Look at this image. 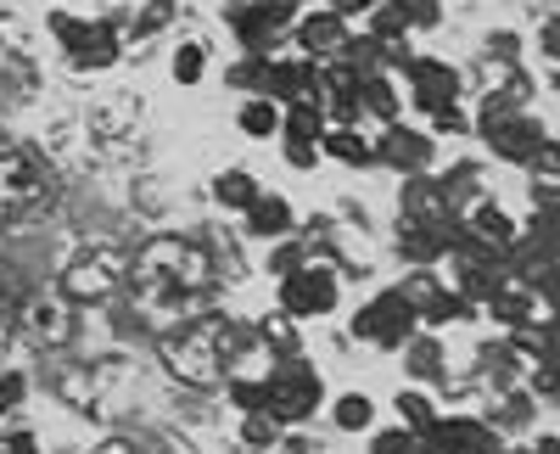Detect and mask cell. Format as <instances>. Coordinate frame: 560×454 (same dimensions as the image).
<instances>
[{
	"instance_id": "6da1fadb",
	"label": "cell",
	"mask_w": 560,
	"mask_h": 454,
	"mask_svg": "<svg viewBox=\"0 0 560 454\" xmlns=\"http://www.w3.org/2000/svg\"><path fill=\"white\" fill-rule=\"evenodd\" d=\"M325 404V387L314 376V365L298 353V359H280V365L264 376V416L275 427H287V421H308L314 410Z\"/></svg>"
},
{
	"instance_id": "7a4b0ae2",
	"label": "cell",
	"mask_w": 560,
	"mask_h": 454,
	"mask_svg": "<svg viewBox=\"0 0 560 454\" xmlns=\"http://www.w3.org/2000/svg\"><path fill=\"white\" fill-rule=\"evenodd\" d=\"M135 281L158 287V292H191V287H208V258L185 242H158V247L140 253Z\"/></svg>"
},
{
	"instance_id": "3957f363",
	"label": "cell",
	"mask_w": 560,
	"mask_h": 454,
	"mask_svg": "<svg viewBox=\"0 0 560 454\" xmlns=\"http://www.w3.org/2000/svg\"><path fill=\"white\" fill-rule=\"evenodd\" d=\"M415 331H420V321H415L409 292L370 298V303L359 309V321H353V337H359V342H376V348H404Z\"/></svg>"
},
{
	"instance_id": "277c9868",
	"label": "cell",
	"mask_w": 560,
	"mask_h": 454,
	"mask_svg": "<svg viewBox=\"0 0 560 454\" xmlns=\"http://www.w3.org/2000/svg\"><path fill=\"white\" fill-rule=\"evenodd\" d=\"M45 197H51V186H45V168L23 152H0V224H18L23 213H34Z\"/></svg>"
},
{
	"instance_id": "5b68a950",
	"label": "cell",
	"mask_w": 560,
	"mask_h": 454,
	"mask_svg": "<svg viewBox=\"0 0 560 454\" xmlns=\"http://www.w3.org/2000/svg\"><path fill=\"white\" fill-rule=\"evenodd\" d=\"M230 28L242 34V45L253 57H280L275 45L292 28V7L287 0H242V7H230Z\"/></svg>"
},
{
	"instance_id": "8992f818",
	"label": "cell",
	"mask_w": 560,
	"mask_h": 454,
	"mask_svg": "<svg viewBox=\"0 0 560 454\" xmlns=\"http://www.w3.org/2000/svg\"><path fill=\"white\" fill-rule=\"evenodd\" d=\"M51 34L68 45V57H73L79 68H113V57H118V34H113V23L73 18V12H51Z\"/></svg>"
},
{
	"instance_id": "52a82bcc",
	"label": "cell",
	"mask_w": 560,
	"mask_h": 454,
	"mask_svg": "<svg viewBox=\"0 0 560 454\" xmlns=\"http://www.w3.org/2000/svg\"><path fill=\"white\" fill-rule=\"evenodd\" d=\"M337 298H342L337 269H292V276L280 281V309H287L292 321H314V314H331Z\"/></svg>"
},
{
	"instance_id": "ba28073f",
	"label": "cell",
	"mask_w": 560,
	"mask_h": 454,
	"mask_svg": "<svg viewBox=\"0 0 560 454\" xmlns=\"http://www.w3.org/2000/svg\"><path fill=\"white\" fill-rule=\"evenodd\" d=\"M420 454H499V438L488 421L471 416H438L427 432H420Z\"/></svg>"
},
{
	"instance_id": "9c48e42d",
	"label": "cell",
	"mask_w": 560,
	"mask_h": 454,
	"mask_svg": "<svg viewBox=\"0 0 560 454\" xmlns=\"http://www.w3.org/2000/svg\"><path fill=\"white\" fill-rule=\"evenodd\" d=\"M482 141H488V152H493L499 163L527 168L533 152L549 141V129H544L538 118H527V113H510V118H499V124H482Z\"/></svg>"
},
{
	"instance_id": "30bf717a",
	"label": "cell",
	"mask_w": 560,
	"mask_h": 454,
	"mask_svg": "<svg viewBox=\"0 0 560 454\" xmlns=\"http://www.w3.org/2000/svg\"><path fill=\"white\" fill-rule=\"evenodd\" d=\"M510 281V269H504V253H493V247H477V242H459V281H454V292L465 298V303H488L499 287Z\"/></svg>"
},
{
	"instance_id": "8fae6325",
	"label": "cell",
	"mask_w": 560,
	"mask_h": 454,
	"mask_svg": "<svg viewBox=\"0 0 560 454\" xmlns=\"http://www.w3.org/2000/svg\"><path fill=\"white\" fill-rule=\"evenodd\" d=\"M370 158H376L382 168H398V174H427L432 135L409 129V124H382V141H370Z\"/></svg>"
},
{
	"instance_id": "7c38bea8",
	"label": "cell",
	"mask_w": 560,
	"mask_h": 454,
	"mask_svg": "<svg viewBox=\"0 0 560 454\" xmlns=\"http://www.w3.org/2000/svg\"><path fill=\"white\" fill-rule=\"evenodd\" d=\"M409 84H415V107L427 118L459 107V73L438 57H409Z\"/></svg>"
},
{
	"instance_id": "4fadbf2b",
	"label": "cell",
	"mask_w": 560,
	"mask_h": 454,
	"mask_svg": "<svg viewBox=\"0 0 560 454\" xmlns=\"http://www.w3.org/2000/svg\"><path fill=\"white\" fill-rule=\"evenodd\" d=\"M168 365H174L179 382H202L208 387V382L224 376V342H213L202 331H185V337L168 342Z\"/></svg>"
},
{
	"instance_id": "5bb4252c",
	"label": "cell",
	"mask_w": 560,
	"mask_h": 454,
	"mask_svg": "<svg viewBox=\"0 0 560 454\" xmlns=\"http://www.w3.org/2000/svg\"><path fill=\"white\" fill-rule=\"evenodd\" d=\"M292 34H298V51H303L308 62H331V57L342 51V39H348V23H342L337 12H303V18L292 23Z\"/></svg>"
},
{
	"instance_id": "9a60e30c",
	"label": "cell",
	"mask_w": 560,
	"mask_h": 454,
	"mask_svg": "<svg viewBox=\"0 0 560 454\" xmlns=\"http://www.w3.org/2000/svg\"><path fill=\"white\" fill-rule=\"evenodd\" d=\"M113 287H118V276H113L107 258H79V264L62 269V298L68 303H102V298H113Z\"/></svg>"
},
{
	"instance_id": "2e32d148",
	"label": "cell",
	"mask_w": 560,
	"mask_h": 454,
	"mask_svg": "<svg viewBox=\"0 0 560 454\" xmlns=\"http://www.w3.org/2000/svg\"><path fill=\"white\" fill-rule=\"evenodd\" d=\"M404 219L409 224H454V208L443 197V186L432 174H409V186H404Z\"/></svg>"
},
{
	"instance_id": "e0dca14e",
	"label": "cell",
	"mask_w": 560,
	"mask_h": 454,
	"mask_svg": "<svg viewBox=\"0 0 560 454\" xmlns=\"http://www.w3.org/2000/svg\"><path fill=\"white\" fill-rule=\"evenodd\" d=\"M409 303H415V321H420V326L471 321V303H465L459 292H448V287H438V281H420V287L409 292Z\"/></svg>"
},
{
	"instance_id": "ac0fdd59",
	"label": "cell",
	"mask_w": 560,
	"mask_h": 454,
	"mask_svg": "<svg viewBox=\"0 0 560 454\" xmlns=\"http://www.w3.org/2000/svg\"><path fill=\"white\" fill-rule=\"evenodd\" d=\"M488 314H493L499 326H510V331H522V326H538V321H544L538 292H533V287H522V281H504V287L488 298Z\"/></svg>"
},
{
	"instance_id": "d6986e66",
	"label": "cell",
	"mask_w": 560,
	"mask_h": 454,
	"mask_svg": "<svg viewBox=\"0 0 560 454\" xmlns=\"http://www.w3.org/2000/svg\"><path fill=\"white\" fill-rule=\"evenodd\" d=\"M471 242H477V247H493V253H516V247H522V231H516V219H510L504 208L482 202V208L471 213Z\"/></svg>"
},
{
	"instance_id": "ffe728a7",
	"label": "cell",
	"mask_w": 560,
	"mask_h": 454,
	"mask_svg": "<svg viewBox=\"0 0 560 454\" xmlns=\"http://www.w3.org/2000/svg\"><path fill=\"white\" fill-rule=\"evenodd\" d=\"M443 365H448V353H443V342H438L432 331H415V337L404 342V371H409L415 387H432V382L443 376Z\"/></svg>"
},
{
	"instance_id": "44dd1931",
	"label": "cell",
	"mask_w": 560,
	"mask_h": 454,
	"mask_svg": "<svg viewBox=\"0 0 560 454\" xmlns=\"http://www.w3.org/2000/svg\"><path fill=\"white\" fill-rule=\"evenodd\" d=\"M242 219H247V236H258V242H280V236H292V202H287V197H269V191H264Z\"/></svg>"
},
{
	"instance_id": "7402d4cb",
	"label": "cell",
	"mask_w": 560,
	"mask_h": 454,
	"mask_svg": "<svg viewBox=\"0 0 560 454\" xmlns=\"http://www.w3.org/2000/svg\"><path fill=\"white\" fill-rule=\"evenodd\" d=\"M258 197H264V186H258V174H247V168H224L213 179V202L230 208V213H247Z\"/></svg>"
},
{
	"instance_id": "603a6c76",
	"label": "cell",
	"mask_w": 560,
	"mask_h": 454,
	"mask_svg": "<svg viewBox=\"0 0 560 454\" xmlns=\"http://www.w3.org/2000/svg\"><path fill=\"white\" fill-rule=\"evenodd\" d=\"M319 158H337V163H348V168H370L376 158H370V141L359 129H337V124H325V135H319Z\"/></svg>"
},
{
	"instance_id": "cb8c5ba5",
	"label": "cell",
	"mask_w": 560,
	"mask_h": 454,
	"mask_svg": "<svg viewBox=\"0 0 560 454\" xmlns=\"http://www.w3.org/2000/svg\"><path fill=\"white\" fill-rule=\"evenodd\" d=\"M280 135H287V141H308V147H319L325 113H319L314 102H287V107H280Z\"/></svg>"
},
{
	"instance_id": "d4e9b609",
	"label": "cell",
	"mask_w": 560,
	"mask_h": 454,
	"mask_svg": "<svg viewBox=\"0 0 560 454\" xmlns=\"http://www.w3.org/2000/svg\"><path fill=\"white\" fill-rule=\"evenodd\" d=\"M359 113L382 118V124H398V90H393L387 73H364V84H359Z\"/></svg>"
},
{
	"instance_id": "484cf974",
	"label": "cell",
	"mask_w": 560,
	"mask_h": 454,
	"mask_svg": "<svg viewBox=\"0 0 560 454\" xmlns=\"http://www.w3.org/2000/svg\"><path fill=\"white\" fill-rule=\"evenodd\" d=\"M236 124H242V135H253V141H269V135H280V107L264 102V96H247Z\"/></svg>"
},
{
	"instance_id": "4316f807",
	"label": "cell",
	"mask_w": 560,
	"mask_h": 454,
	"mask_svg": "<svg viewBox=\"0 0 560 454\" xmlns=\"http://www.w3.org/2000/svg\"><path fill=\"white\" fill-rule=\"evenodd\" d=\"M275 359H298V326L287 321V314H269V321H258V331H253Z\"/></svg>"
},
{
	"instance_id": "83f0119b",
	"label": "cell",
	"mask_w": 560,
	"mask_h": 454,
	"mask_svg": "<svg viewBox=\"0 0 560 454\" xmlns=\"http://www.w3.org/2000/svg\"><path fill=\"white\" fill-rule=\"evenodd\" d=\"M398 416H404V427L420 438V432H427V427L438 421V404H432V393H427V387H404V393H398Z\"/></svg>"
},
{
	"instance_id": "f1b7e54d",
	"label": "cell",
	"mask_w": 560,
	"mask_h": 454,
	"mask_svg": "<svg viewBox=\"0 0 560 454\" xmlns=\"http://www.w3.org/2000/svg\"><path fill=\"white\" fill-rule=\"evenodd\" d=\"M202 73H208V39L174 45V84H202Z\"/></svg>"
},
{
	"instance_id": "f546056e",
	"label": "cell",
	"mask_w": 560,
	"mask_h": 454,
	"mask_svg": "<svg viewBox=\"0 0 560 454\" xmlns=\"http://www.w3.org/2000/svg\"><path fill=\"white\" fill-rule=\"evenodd\" d=\"M331 416H337L342 432H370V427H376V404H370L364 393H342Z\"/></svg>"
},
{
	"instance_id": "4dcf8cb0",
	"label": "cell",
	"mask_w": 560,
	"mask_h": 454,
	"mask_svg": "<svg viewBox=\"0 0 560 454\" xmlns=\"http://www.w3.org/2000/svg\"><path fill=\"white\" fill-rule=\"evenodd\" d=\"M482 179H488V174H482L477 163H459L448 179H438V186H443V197H448V208H454V202H465V197H477Z\"/></svg>"
},
{
	"instance_id": "1f68e13d",
	"label": "cell",
	"mask_w": 560,
	"mask_h": 454,
	"mask_svg": "<svg viewBox=\"0 0 560 454\" xmlns=\"http://www.w3.org/2000/svg\"><path fill=\"white\" fill-rule=\"evenodd\" d=\"M404 28H438L443 23V0H393Z\"/></svg>"
},
{
	"instance_id": "d6a6232c",
	"label": "cell",
	"mask_w": 560,
	"mask_h": 454,
	"mask_svg": "<svg viewBox=\"0 0 560 454\" xmlns=\"http://www.w3.org/2000/svg\"><path fill=\"white\" fill-rule=\"evenodd\" d=\"M370 454H420V438L409 427H387V432L370 438Z\"/></svg>"
},
{
	"instance_id": "836d02e7",
	"label": "cell",
	"mask_w": 560,
	"mask_h": 454,
	"mask_svg": "<svg viewBox=\"0 0 560 454\" xmlns=\"http://www.w3.org/2000/svg\"><path fill=\"white\" fill-rule=\"evenodd\" d=\"M230 404H236L242 416H264V382L236 376V382H230Z\"/></svg>"
},
{
	"instance_id": "e575fe53",
	"label": "cell",
	"mask_w": 560,
	"mask_h": 454,
	"mask_svg": "<svg viewBox=\"0 0 560 454\" xmlns=\"http://www.w3.org/2000/svg\"><path fill=\"white\" fill-rule=\"evenodd\" d=\"M280 158H287V168H314V163H319V147H308V141H287V147H280Z\"/></svg>"
},
{
	"instance_id": "d590c367",
	"label": "cell",
	"mask_w": 560,
	"mask_h": 454,
	"mask_svg": "<svg viewBox=\"0 0 560 454\" xmlns=\"http://www.w3.org/2000/svg\"><path fill=\"white\" fill-rule=\"evenodd\" d=\"M23 371H0V410H12V404H23Z\"/></svg>"
},
{
	"instance_id": "8d00e7d4",
	"label": "cell",
	"mask_w": 560,
	"mask_h": 454,
	"mask_svg": "<svg viewBox=\"0 0 560 454\" xmlns=\"http://www.w3.org/2000/svg\"><path fill=\"white\" fill-rule=\"evenodd\" d=\"M242 432H247V443H269L275 438V421L269 416H242Z\"/></svg>"
},
{
	"instance_id": "74e56055",
	"label": "cell",
	"mask_w": 560,
	"mask_h": 454,
	"mask_svg": "<svg viewBox=\"0 0 560 454\" xmlns=\"http://www.w3.org/2000/svg\"><path fill=\"white\" fill-rule=\"evenodd\" d=\"M370 7H376V0H331V7H325V12H337V18L348 23V18H364Z\"/></svg>"
},
{
	"instance_id": "f35d334b",
	"label": "cell",
	"mask_w": 560,
	"mask_h": 454,
	"mask_svg": "<svg viewBox=\"0 0 560 454\" xmlns=\"http://www.w3.org/2000/svg\"><path fill=\"white\" fill-rule=\"evenodd\" d=\"M168 18H174V7H168V0H152V12H147V18H140V28H147V34H152V28H163Z\"/></svg>"
},
{
	"instance_id": "ab89813d",
	"label": "cell",
	"mask_w": 560,
	"mask_h": 454,
	"mask_svg": "<svg viewBox=\"0 0 560 454\" xmlns=\"http://www.w3.org/2000/svg\"><path fill=\"white\" fill-rule=\"evenodd\" d=\"M275 269H280V276H292V269H303V253L298 247H280L275 253Z\"/></svg>"
},
{
	"instance_id": "60d3db41",
	"label": "cell",
	"mask_w": 560,
	"mask_h": 454,
	"mask_svg": "<svg viewBox=\"0 0 560 454\" xmlns=\"http://www.w3.org/2000/svg\"><path fill=\"white\" fill-rule=\"evenodd\" d=\"M7 454H39V438L34 432H18V438H7Z\"/></svg>"
},
{
	"instance_id": "b9f144b4",
	"label": "cell",
	"mask_w": 560,
	"mask_h": 454,
	"mask_svg": "<svg viewBox=\"0 0 560 454\" xmlns=\"http://www.w3.org/2000/svg\"><path fill=\"white\" fill-rule=\"evenodd\" d=\"M96 454H135V443H124V438H113V443H102Z\"/></svg>"
},
{
	"instance_id": "7bdbcfd3",
	"label": "cell",
	"mask_w": 560,
	"mask_h": 454,
	"mask_svg": "<svg viewBox=\"0 0 560 454\" xmlns=\"http://www.w3.org/2000/svg\"><path fill=\"white\" fill-rule=\"evenodd\" d=\"M533 454H560V443H555V438H544V443H538Z\"/></svg>"
},
{
	"instance_id": "ee69618b",
	"label": "cell",
	"mask_w": 560,
	"mask_h": 454,
	"mask_svg": "<svg viewBox=\"0 0 560 454\" xmlns=\"http://www.w3.org/2000/svg\"><path fill=\"white\" fill-rule=\"evenodd\" d=\"M0 287H7V264H0Z\"/></svg>"
},
{
	"instance_id": "f6af8a7d",
	"label": "cell",
	"mask_w": 560,
	"mask_h": 454,
	"mask_svg": "<svg viewBox=\"0 0 560 454\" xmlns=\"http://www.w3.org/2000/svg\"><path fill=\"white\" fill-rule=\"evenodd\" d=\"M0 152H7V135H0Z\"/></svg>"
},
{
	"instance_id": "bcb514c9",
	"label": "cell",
	"mask_w": 560,
	"mask_h": 454,
	"mask_svg": "<svg viewBox=\"0 0 560 454\" xmlns=\"http://www.w3.org/2000/svg\"><path fill=\"white\" fill-rule=\"evenodd\" d=\"M287 7H303V0H287Z\"/></svg>"
}]
</instances>
